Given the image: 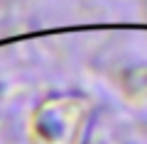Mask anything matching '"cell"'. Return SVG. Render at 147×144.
<instances>
[{"label": "cell", "mask_w": 147, "mask_h": 144, "mask_svg": "<svg viewBox=\"0 0 147 144\" xmlns=\"http://www.w3.org/2000/svg\"><path fill=\"white\" fill-rule=\"evenodd\" d=\"M91 105L81 95H52L30 115V144H84Z\"/></svg>", "instance_id": "6da1fadb"}]
</instances>
